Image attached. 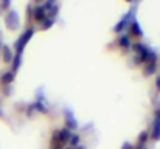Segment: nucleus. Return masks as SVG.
Masks as SVG:
<instances>
[{
  "label": "nucleus",
  "mask_w": 160,
  "mask_h": 149,
  "mask_svg": "<svg viewBox=\"0 0 160 149\" xmlns=\"http://www.w3.org/2000/svg\"><path fill=\"white\" fill-rule=\"evenodd\" d=\"M72 131L67 127H56L50 137V149H65L68 146V140L72 137Z\"/></svg>",
  "instance_id": "1"
},
{
  "label": "nucleus",
  "mask_w": 160,
  "mask_h": 149,
  "mask_svg": "<svg viewBox=\"0 0 160 149\" xmlns=\"http://www.w3.org/2000/svg\"><path fill=\"white\" fill-rule=\"evenodd\" d=\"M34 34H36V28H34L33 25L27 27V28L20 33V36L16 39V42H14V48H12L14 53H16V54H22L25 47L28 45V42L34 37Z\"/></svg>",
  "instance_id": "2"
},
{
  "label": "nucleus",
  "mask_w": 160,
  "mask_h": 149,
  "mask_svg": "<svg viewBox=\"0 0 160 149\" xmlns=\"http://www.w3.org/2000/svg\"><path fill=\"white\" fill-rule=\"evenodd\" d=\"M3 22H5V25H6V28H8L9 31H16V30H19V27H20V16H19L17 11L8 9V11L5 12V16H3Z\"/></svg>",
  "instance_id": "3"
},
{
  "label": "nucleus",
  "mask_w": 160,
  "mask_h": 149,
  "mask_svg": "<svg viewBox=\"0 0 160 149\" xmlns=\"http://www.w3.org/2000/svg\"><path fill=\"white\" fill-rule=\"evenodd\" d=\"M128 36L134 41H142L143 36H145V31L142 28V25L138 23V20L134 17L131 22H129V27H128Z\"/></svg>",
  "instance_id": "4"
},
{
  "label": "nucleus",
  "mask_w": 160,
  "mask_h": 149,
  "mask_svg": "<svg viewBox=\"0 0 160 149\" xmlns=\"http://www.w3.org/2000/svg\"><path fill=\"white\" fill-rule=\"evenodd\" d=\"M132 19H134V9H129V11H128V14H124V16H123V17H121V19L113 25V28H112V30H113V33L118 36V34H121L123 31H126V30H128V27H129V22H131Z\"/></svg>",
  "instance_id": "5"
},
{
  "label": "nucleus",
  "mask_w": 160,
  "mask_h": 149,
  "mask_svg": "<svg viewBox=\"0 0 160 149\" xmlns=\"http://www.w3.org/2000/svg\"><path fill=\"white\" fill-rule=\"evenodd\" d=\"M64 127H67L72 132H75L79 127V123H78V120L75 118V115H73V112L70 109L64 110Z\"/></svg>",
  "instance_id": "6"
},
{
  "label": "nucleus",
  "mask_w": 160,
  "mask_h": 149,
  "mask_svg": "<svg viewBox=\"0 0 160 149\" xmlns=\"http://www.w3.org/2000/svg\"><path fill=\"white\" fill-rule=\"evenodd\" d=\"M115 45L118 50H123V51H131V47H132V39L128 36V33H121L115 37Z\"/></svg>",
  "instance_id": "7"
},
{
  "label": "nucleus",
  "mask_w": 160,
  "mask_h": 149,
  "mask_svg": "<svg viewBox=\"0 0 160 149\" xmlns=\"http://www.w3.org/2000/svg\"><path fill=\"white\" fill-rule=\"evenodd\" d=\"M47 19V11L42 5H34L33 6V22L36 23H42Z\"/></svg>",
  "instance_id": "8"
},
{
  "label": "nucleus",
  "mask_w": 160,
  "mask_h": 149,
  "mask_svg": "<svg viewBox=\"0 0 160 149\" xmlns=\"http://www.w3.org/2000/svg\"><path fill=\"white\" fill-rule=\"evenodd\" d=\"M0 56H2V61L3 64H11L12 62V57H14V50L11 48L9 45H2L0 48Z\"/></svg>",
  "instance_id": "9"
},
{
  "label": "nucleus",
  "mask_w": 160,
  "mask_h": 149,
  "mask_svg": "<svg viewBox=\"0 0 160 149\" xmlns=\"http://www.w3.org/2000/svg\"><path fill=\"white\" fill-rule=\"evenodd\" d=\"M142 73L145 78H151L154 75L159 73V62H152V64H145L142 67Z\"/></svg>",
  "instance_id": "10"
},
{
  "label": "nucleus",
  "mask_w": 160,
  "mask_h": 149,
  "mask_svg": "<svg viewBox=\"0 0 160 149\" xmlns=\"http://www.w3.org/2000/svg\"><path fill=\"white\" fill-rule=\"evenodd\" d=\"M14 79H16V73H12L11 70H8V72H3V73H2V76H0V84H2L3 87H8V86H12Z\"/></svg>",
  "instance_id": "11"
},
{
  "label": "nucleus",
  "mask_w": 160,
  "mask_h": 149,
  "mask_svg": "<svg viewBox=\"0 0 160 149\" xmlns=\"http://www.w3.org/2000/svg\"><path fill=\"white\" fill-rule=\"evenodd\" d=\"M149 137L152 142H160V120H154L152 129L149 132Z\"/></svg>",
  "instance_id": "12"
},
{
  "label": "nucleus",
  "mask_w": 160,
  "mask_h": 149,
  "mask_svg": "<svg viewBox=\"0 0 160 149\" xmlns=\"http://www.w3.org/2000/svg\"><path fill=\"white\" fill-rule=\"evenodd\" d=\"M33 106H34V110L39 112V113H42V115H47L50 112L48 110V106H47V101H38V99H34L33 101Z\"/></svg>",
  "instance_id": "13"
},
{
  "label": "nucleus",
  "mask_w": 160,
  "mask_h": 149,
  "mask_svg": "<svg viewBox=\"0 0 160 149\" xmlns=\"http://www.w3.org/2000/svg\"><path fill=\"white\" fill-rule=\"evenodd\" d=\"M9 70L12 72V73H17L19 70H20V67H22V54H16L14 53V57H12V62L9 64Z\"/></svg>",
  "instance_id": "14"
},
{
  "label": "nucleus",
  "mask_w": 160,
  "mask_h": 149,
  "mask_svg": "<svg viewBox=\"0 0 160 149\" xmlns=\"http://www.w3.org/2000/svg\"><path fill=\"white\" fill-rule=\"evenodd\" d=\"M149 140H151V137H149V131H142V132L138 134V138H137V145H135V146L143 148V146L148 145Z\"/></svg>",
  "instance_id": "15"
},
{
  "label": "nucleus",
  "mask_w": 160,
  "mask_h": 149,
  "mask_svg": "<svg viewBox=\"0 0 160 149\" xmlns=\"http://www.w3.org/2000/svg\"><path fill=\"white\" fill-rule=\"evenodd\" d=\"M79 143H81V135L73 132L70 140H68V148H76V146H79Z\"/></svg>",
  "instance_id": "16"
},
{
  "label": "nucleus",
  "mask_w": 160,
  "mask_h": 149,
  "mask_svg": "<svg viewBox=\"0 0 160 149\" xmlns=\"http://www.w3.org/2000/svg\"><path fill=\"white\" fill-rule=\"evenodd\" d=\"M145 45L146 44H143L142 41H135V42H132V47H131V51L134 53V54H138L142 50L145 48Z\"/></svg>",
  "instance_id": "17"
},
{
  "label": "nucleus",
  "mask_w": 160,
  "mask_h": 149,
  "mask_svg": "<svg viewBox=\"0 0 160 149\" xmlns=\"http://www.w3.org/2000/svg\"><path fill=\"white\" fill-rule=\"evenodd\" d=\"M54 22H56V20H53V19H45L42 23H39V25H41L39 28H41L42 31H45V30H50V28H52V27L54 25Z\"/></svg>",
  "instance_id": "18"
},
{
  "label": "nucleus",
  "mask_w": 160,
  "mask_h": 149,
  "mask_svg": "<svg viewBox=\"0 0 160 149\" xmlns=\"http://www.w3.org/2000/svg\"><path fill=\"white\" fill-rule=\"evenodd\" d=\"M33 3H30L28 6H27V20L30 22V23H33Z\"/></svg>",
  "instance_id": "19"
},
{
  "label": "nucleus",
  "mask_w": 160,
  "mask_h": 149,
  "mask_svg": "<svg viewBox=\"0 0 160 149\" xmlns=\"http://www.w3.org/2000/svg\"><path fill=\"white\" fill-rule=\"evenodd\" d=\"M9 6H11V0H0V9L8 11Z\"/></svg>",
  "instance_id": "20"
},
{
  "label": "nucleus",
  "mask_w": 160,
  "mask_h": 149,
  "mask_svg": "<svg viewBox=\"0 0 160 149\" xmlns=\"http://www.w3.org/2000/svg\"><path fill=\"white\" fill-rule=\"evenodd\" d=\"M154 86H156V92L160 95V73L156 75V81H154Z\"/></svg>",
  "instance_id": "21"
},
{
  "label": "nucleus",
  "mask_w": 160,
  "mask_h": 149,
  "mask_svg": "<svg viewBox=\"0 0 160 149\" xmlns=\"http://www.w3.org/2000/svg\"><path fill=\"white\" fill-rule=\"evenodd\" d=\"M3 95H5V97H9V95H12V87H11V86H8V87H3Z\"/></svg>",
  "instance_id": "22"
},
{
  "label": "nucleus",
  "mask_w": 160,
  "mask_h": 149,
  "mask_svg": "<svg viewBox=\"0 0 160 149\" xmlns=\"http://www.w3.org/2000/svg\"><path fill=\"white\" fill-rule=\"evenodd\" d=\"M134 148H135V146H134L131 142H124V143L121 145V149H134Z\"/></svg>",
  "instance_id": "23"
},
{
  "label": "nucleus",
  "mask_w": 160,
  "mask_h": 149,
  "mask_svg": "<svg viewBox=\"0 0 160 149\" xmlns=\"http://www.w3.org/2000/svg\"><path fill=\"white\" fill-rule=\"evenodd\" d=\"M154 120H160V107L154 110Z\"/></svg>",
  "instance_id": "24"
},
{
  "label": "nucleus",
  "mask_w": 160,
  "mask_h": 149,
  "mask_svg": "<svg viewBox=\"0 0 160 149\" xmlns=\"http://www.w3.org/2000/svg\"><path fill=\"white\" fill-rule=\"evenodd\" d=\"M0 118H5V113H3V109H2V101H0Z\"/></svg>",
  "instance_id": "25"
},
{
  "label": "nucleus",
  "mask_w": 160,
  "mask_h": 149,
  "mask_svg": "<svg viewBox=\"0 0 160 149\" xmlns=\"http://www.w3.org/2000/svg\"><path fill=\"white\" fill-rule=\"evenodd\" d=\"M134 149H148V148H146V146H143V148H140V146H135Z\"/></svg>",
  "instance_id": "26"
},
{
  "label": "nucleus",
  "mask_w": 160,
  "mask_h": 149,
  "mask_svg": "<svg viewBox=\"0 0 160 149\" xmlns=\"http://www.w3.org/2000/svg\"><path fill=\"white\" fill-rule=\"evenodd\" d=\"M126 2H128V3H134V0H126Z\"/></svg>",
  "instance_id": "27"
},
{
  "label": "nucleus",
  "mask_w": 160,
  "mask_h": 149,
  "mask_svg": "<svg viewBox=\"0 0 160 149\" xmlns=\"http://www.w3.org/2000/svg\"><path fill=\"white\" fill-rule=\"evenodd\" d=\"M0 47H2V44H0Z\"/></svg>",
  "instance_id": "28"
},
{
  "label": "nucleus",
  "mask_w": 160,
  "mask_h": 149,
  "mask_svg": "<svg viewBox=\"0 0 160 149\" xmlns=\"http://www.w3.org/2000/svg\"><path fill=\"white\" fill-rule=\"evenodd\" d=\"M0 48H2V47H0Z\"/></svg>",
  "instance_id": "29"
}]
</instances>
